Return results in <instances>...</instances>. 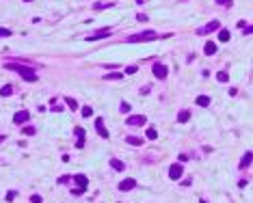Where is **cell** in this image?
Returning <instances> with one entry per match:
<instances>
[{"label": "cell", "instance_id": "cell-38", "mask_svg": "<svg viewBox=\"0 0 253 203\" xmlns=\"http://www.w3.org/2000/svg\"><path fill=\"white\" fill-rule=\"evenodd\" d=\"M201 203H208V201H203V199H201Z\"/></svg>", "mask_w": 253, "mask_h": 203}, {"label": "cell", "instance_id": "cell-14", "mask_svg": "<svg viewBox=\"0 0 253 203\" xmlns=\"http://www.w3.org/2000/svg\"><path fill=\"white\" fill-rule=\"evenodd\" d=\"M249 164H251V151H247V154L242 156V160H240V164H238V166H240V169H247Z\"/></svg>", "mask_w": 253, "mask_h": 203}, {"label": "cell", "instance_id": "cell-39", "mask_svg": "<svg viewBox=\"0 0 253 203\" xmlns=\"http://www.w3.org/2000/svg\"><path fill=\"white\" fill-rule=\"evenodd\" d=\"M24 2H30V0H24Z\"/></svg>", "mask_w": 253, "mask_h": 203}, {"label": "cell", "instance_id": "cell-36", "mask_svg": "<svg viewBox=\"0 0 253 203\" xmlns=\"http://www.w3.org/2000/svg\"><path fill=\"white\" fill-rule=\"evenodd\" d=\"M76 147H84V138H78L76 141Z\"/></svg>", "mask_w": 253, "mask_h": 203}, {"label": "cell", "instance_id": "cell-21", "mask_svg": "<svg viewBox=\"0 0 253 203\" xmlns=\"http://www.w3.org/2000/svg\"><path fill=\"white\" fill-rule=\"evenodd\" d=\"M216 80H219V82H227V80H229L227 71H219V73H216Z\"/></svg>", "mask_w": 253, "mask_h": 203}, {"label": "cell", "instance_id": "cell-34", "mask_svg": "<svg viewBox=\"0 0 253 203\" xmlns=\"http://www.w3.org/2000/svg\"><path fill=\"white\" fill-rule=\"evenodd\" d=\"M219 5H225V7H232V0H216Z\"/></svg>", "mask_w": 253, "mask_h": 203}, {"label": "cell", "instance_id": "cell-23", "mask_svg": "<svg viewBox=\"0 0 253 203\" xmlns=\"http://www.w3.org/2000/svg\"><path fill=\"white\" fill-rule=\"evenodd\" d=\"M219 41H223V43H225V41H229V33H227L225 28H223V30L219 33Z\"/></svg>", "mask_w": 253, "mask_h": 203}, {"label": "cell", "instance_id": "cell-17", "mask_svg": "<svg viewBox=\"0 0 253 203\" xmlns=\"http://www.w3.org/2000/svg\"><path fill=\"white\" fill-rule=\"evenodd\" d=\"M110 166H112L115 171H123V169H126V164H123L121 160H117V158H112V160H110Z\"/></svg>", "mask_w": 253, "mask_h": 203}, {"label": "cell", "instance_id": "cell-32", "mask_svg": "<svg viewBox=\"0 0 253 203\" xmlns=\"http://www.w3.org/2000/svg\"><path fill=\"white\" fill-rule=\"evenodd\" d=\"M84 190H87V188H74V190H72V194H76V197H78V194H82Z\"/></svg>", "mask_w": 253, "mask_h": 203}, {"label": "cell", "instance_id": "cell-5", "mask_svg": "<svg viewBox=\"0 0 253 203\" xmlns=\"http://www.w3.org/2000/svg\"><path fill=\"white\" fill-rule=\"evenodd\" d=\"M28 119H30V112H28V110H20V112H15V115H13V123H17V125L26 123Z\"/></svg>", "mask_w": 253, "mask_h": 203}, {"label": "cell", "instance_id": "cell-4", "mask_svg": "<svg viewBox=\"0 0 253 203\" xmlns=\"http://www.w3.org/2000/svg\"><path fill=\"white\" fill-rule=\"evenodd\" d=\"M219 28H221V24H219L216 20H212V22H208V24H205L203 28H199L197 33H199V35H208V33H212V30H219Z\"/></svg>", "mask_w": 253, "mask_h": 203}, {"label": "cell", "instance_id": "cell-22", "mask_svg": "<svg viewBox=\"0 0 253 203\" xmlns=\"http://www.w3.org/2000/svg\"><path fill=\"white\" fill-rule=\"evenodd\" d=\"M65 102H67V106H69L72 110H78V102H76V99H72V97H67Z\"/></svg>", "mask_w": 253, "mask_h": 203}, {"label": "cell", "instance_id": "cell-16", "mask_svg": "<svg viewBox=\"0 0 253 203\" xmlns=\"http://www.w3.org/2000/svg\"><path fill=\"white\" fill-rule=\"evenodd\" d=\"M188 119H191V112H188V110H180V112H177V121H180V123H186Z\"/></svg>", "mask_w": 253, "mask_h": 203}, {"label": "cell", "instance_id": "cell-29", "mask_svg": "<svg viewBox=\"0 0 253 203\" xmlns=\"http://www.w3.org/2000/svg\"><path fill=\"white\" fill-rule=\"evenodd\" d=\"M22 132H24L26 136H33V134H35V128H24V130H22Z\"/></svg>", "mask_w": 253, "mask_h": 203}, {"label": "cell", "instance_id": "cell-26", "mask_svg": "<svg viewBox=\"0 0 253 203\" xmlns=\"http://www.w3.org/2000/svg\"><path fill=\"white\" fill-rule=\"evenodd\" d=\"M9 35H13L9 28H0V37H9Z\"/></svg>", "mask_w": 253, "mask_h": 203}, {"label": "cell", "instance_id": "cell-37", "mask_svg": "<svg viewBox=\"0 0 253 203\" xmlns=\"http://www.w3.org/2000/svg\"><path fill=\"white\" fill-rule=\"evenodd\" d=\"M2 141H5V136H0V143H2Z\"/></svg>", "mask_w": 253, "mask_h": 203}, {"label": "cell", "instance_id": "cell-24", "mask_svg": "<svg viewBox=\"0 0 253 203\" xmlns=\"http://www.w3.org/2000/svg\"><path fill=\"white\" fill-rule=\"evenodd\" d=\"M93 115V108L91 106H82V117H91Z\"/></svg>", "mask_w": 253, "mask_h": 203}, {"label": "cell", "instance_id": "cell-10", "mask_svg": "<svg viewBox=\"0 0 253 203\" xmlns=\"http://www.w3.org/2000/svg\"><path fill=\"white\" fill-rule=\"evenodd\" d=\"M108 35H110V28H102V30H98L95 35L87 37V41H98V39H104V37H108Z\"/></svg>", "mask_w": 253, "mask_h": 203}, {"label": "cell", "instance_id": "cell-9", "mask_svg": "<svg viewBox=\"0 0 253 203\" xmlns=\"http://www.w3.org/2000/svg\"><path fill=\"white\" fill-rule=\"evenodd\" d=\"M95 130L102 138H108V130H106V125H104V119H95Z\"/></svg>", "mask_w": 253, "mask_h": 203}, {"label": "cell", "instance_id": "cell-25", "mask_svg": "<svg viewBox=\"0 0 253 203\" xmlns=\"http://www.w3.org/2000/svg\"><path fill=\"white\" fill-rule=\"evenodd\" d=\"M15 197H17V192H15V190H9V192H7V201H13Z\"/></svg>", "mask_w": 253, "mask_h": 203}, {"label": "cell", "instance_id": "cell-35", "mask_svg": "<svg viewBox=\"0 0 253 203\" xmlns=\"http://www.w3.org/2000/svg\"><path fill=\"white\" fill-rule=\"evenodd\" d=\"M139 22H147V15L145 13H139Z\"/></svg>", "mask_w": 253, "mask_h": 203}, {"label": "cell", "instance_id": "cell-19", "mask_svg": "<svg viewBox=\"0 0 253 203\" xmlns=\"http://www.w3.org/2000/svg\"><path fill=\"white\" fill-rule=\"evenodd\" d=\"M195 102H197V104H199V106H203V108H205V106H208V104H210V97H208V95H199V97H197Z\"/></svg>", "mask_w": 253, "mask_h": 203}, {"label": "cell", "instance_id": "cell-1", "mask_svg": "<svg viewBox=\"0 0 253 203\" xmlns=\"http://www.w3.org/2000/svg\"><path fill=\"white\" fill-rule=\"evenodd\" d=\"M5 67L11 69V71H17L26 82H37V73H35L30 67H24V65H20V63H7Z\"/></svg>", "mask_w": 253, "mask_h": 203}, {"label": "cell", "instance_id": "cell-20", "mask_svg": "<svg viewBox=\"0 0 253 203\" xmlns=\"http://www.w3.org/2000/svg\"><path fill=\"white\" fill-rule=\"evenodd\" d=\"M145 136H147L149 141H156V138H158V132H156V128H147V132H145Z\"/></svg>", "mask_w": 253, "mask_h": 203}, {"label": "cell", "instance_id": "cell-12", "mask_svg": "<svg viewBox=\"0 0 253 203\" xmlns=\"http://www.w3.org/2000/svg\"><path fill=\"white\" fill-rule=\"evenodd\" d=\"M126 143H128V145H134V147H141V145H143V138H139V136H128Z\"/></svg>", "mask_w": 253, "mask_h": 203}, {"label": "cell", "instance_id": "cell-30", "mask_svg": "<svg viewBox=\"0 0 253 203\" xmlns=\"http://www.w3.org/2000/svg\"><path fill=\"white\" fill-rule=\"evenodd\" d=\"M106 7H110V5H102V2H95V5H93V9H95V11H100V9H106Z\"/></svg>", "mask_w": 253, "mask_h": 203}, {"label": "cell", "instance_id": "cell-31", "mask_svg": "<svg viewBox=\"0 0 253 203\" xmlns=\"http://www.w3.org/2000/svg\"><path fill=\"white\" fill-rule=\"evenodd\" d=\"M76 136H78V138H84L87 134H84V130H82V128H76Z\"/></svg>", "mask_w": 253, "mask_h": 203}, {"label": "cell", "instance_id": "cell-6", "mask_svg": "<svg viewBox=\"0 0 253 203\" xmlns=\"http://www.w3.org/2000/svg\"><path fill=\"white\" fill-rule=\"evenodd\" d=\"M145 121H147V117H145V115H132V117H128V119H126V123H128V125H145Z\"/></svg>", "mask_w": 253, "mask_h": 203}, {"label": "cell", "instance_id": "cell-2", "mask_svg": "<svg viewBox=\"0 0 253 203\" xmlns=\"http://www.w3.org/2000/svg\"><path fill=\"white\" fill-rule=\"evenodd\" d=\"M158 39V35L154 30H143V33H136V35H128L126 41L128 43H145V41H154Z\"/></svg>", "mask_w": 253, "mask_h": 203}, {"label": "cell", "instance_id": "cell-13", "mask_svg": "<svg viewBox=\"0 0 253 203\" xmlns=\"http://www.w3.org/2000/svg\"><path fill=\"white\" fill-rule=\"evenodd\" d=\"M203 52L208 54V56H212L214 52H216V43H212V41H208L205 43V48H203Z\"/></svg>", "mask_w": 253, "mask_h": 203}, {"label": "cell", "instance_id": "cell-33", "mask_svg": "<svg viewBox=\"0 0 253 203\" xmlns=\"http://www.w3.org/2000/svg\"><path fill=\"white\" fill-rule=\"evenodd\" d=\"M30 203H41V197H39V194H33V197H30Z\"/></svg>", "mask_w": 253, "mask_h": 203}, {"label": "cell", "instance_id": "cell-11", "mask_svg": "<svg viewBox=\"0 0 253 203\" xmlns=\"http://www.w3.org/2000/svg\"><path fill=\"white\" fill-rule=\"evenodd\" d=\"M74 182L78 184V188H87L89 186V180L82 175V173H78V175H74Z\"/></svg>", "mask_w": 253, "mask_h": 203}, {"label": "cell", "instance_id": "cell-18", "mask_svg": "<svg viewBox=\"0 0 253 203\" xmlns=\"http://www.w3.org/2000/svg\"><path fill=\"white\" fill-rule=\"evenodd\" d=\"M13 91H15V87H13V84H5L2 89H0V95H2V97H7V95H11Z\"/></svg>", "mask_w": 253, "mask_h": 203}, {"label": "cell", "instance_id": "cell-28", "mask_svg": "<svg viewBox=\"0 0 253 203\" xmlns=\"http://www.w3.org/2000/svg\"><path fill=\"white\" fill-rule=\"evenodd\" d=\"M136 69H139V67H134V65H130V67H126V73L130 76V73H136Z\"/></svg>", "mask_w": 253, "mask_h": 203}, {"label": "cell", "instance_id": "cell-8", "mask_svg": "<svg viewBox=\"0 0 253 203\" xmlns=\"http://www.w3.org/2000/svg\"><path fill=\"white\" fill-rule=\"evenodd\" d=\"M121 192H128V190H132V188H136V182L132 180V177H128V180H123V182H119V186H117Z\"/></svg>", "mask_w": 253, "mask_h": 203}, {"label": "cell", "instance_id": "cell-7", "mask_svg": "<svg viewBox=\"0 0 253 203\" xmlns=\"http://www.w3.org/2000/svg\"><path fill=\"white\" fill-rule=\"evenodd\" d=\"M182 162H177V164H171L169 166V177H171V180H180V177H182Z\"/></svg>", "mask_w": 253, "mask_h": 203}, {"label": "cell", "instance_id": "cell-27", "mask_svg": "<svg viewBox=\"0 0 253 203\" xmlns=\"http://www.w3.org/2000/svg\"><path fill=\"white\" fill-rule=\"evenodd\" d=\"M119 108H121V112H130V104H128V102H123Z\"/></svg>", "mask_w": 253, "mask_h": 203}, {"label": "cell", "instance_id": "cell-3", "mask_svg": "<svg viewBox=\"0 0 253 203\" xmlns=\"http://www.w3.org/2000/svg\"><path fill=\"white\" fill-rule=\"evenodd\" d=\"M151 71H154V76H156L158 80H162V78H167V76H169V67L162 65V63H156V65L151 67Z\"/></svg>", "mask_w": 253, "mask_h": 203}, {"label": "cell", "instance_id": "cell-15", "mask_svg": "<svg viewBox=\"0 0 253 203\" xmlns=\"http://www.w3.org/2000/svg\"><path fill=\"white\" fill-rule=\"evenodd\" d=\"M121 78H123V73H119V71H110L104 76V80H121Z\"/></svg>", "mask_w": 253, "mask_h": 203}]
</instances>
